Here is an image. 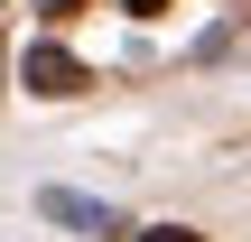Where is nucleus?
<instances>
[{
    "label": "nucleus",
    "mask_w": 251,
    "mask_h": 242,
    "mask_svg": "<svg viewBox=\"0 0 251 242\" xmlns=\"http://www.w3.org/2000/svg\"><path fill=\"white\" fill-rule=\"evenodd\" d=\"M19 84H28V93H47V103H65V93H84L93 75H84V56H75V47H56V37H37V47L19 56Z\"/></svg>",
    "instance_id": "1"
},
{
    "label": "nucleus",
    "mask_w": 251,
    "mask_h": 242,
    "mask_svg": "<svg viewBox=\"0 0 251 242\" xmlns=\"http://www.w3.org/2000/svg\"><path fill=\"white\" fill-rule=\"evenodd\" d=\"M37 215H47V224H65V233H121V215H112L102 196H75V187H47V196H37Z\"/></svg>",
    "instance_id": "2"
},
{
    "label": "nucleus",
    "mask_w": 251,
    "mask_h": 242,
    "mask_svg": "<svg viewBox=\"0 0 251 242\" xmlns=\"http://www.w3.org/2000/svg\"><path fill=\"white\" fill-rule=\"evenodd\" d=\"M140 242H205V233H196V224H149Z\"/></svg>",
    "instance_id": "3"
},
{
    "label": "nucleus",
    "mask_w": 251,
    "mask_h": 242,
    "mask_svg": "<svg viewBox=\"0 0 251 242\" xmlns=\"http://www.w3.org/2000/svg\"><path fill=\"white\" fill-rule=\"evenodd\" d=\"M121 9H130V19H158V9H168V0H121Z\"/></svg>",
    "instance_id": "4"
},
{
    "label": "nucleus",
    "mask_w": 251,
    "mask_h": 242,
    "mask_svg": "<svg viewBox=\"0 0 251 242\" xmlns=\"http://www.w3.org/2000/svg\"><path fill=\"white\" fill-rule=\"evenodd\" d=\"M75 9H84V0H47V19H75Z\"/></svg>",
    "instance_id": "5"
}]
</instances>
